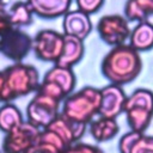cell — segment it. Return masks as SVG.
I'll return each mask as SVG.
<instances>
[{
    "instance_id": "obj_7",
    "label": "cell",
    "mask_w": 153,
    "mask_h": 153,
    "mask_svg": "<svg viewBox=\"0 0 153 153\" xmlns=\"http://www.w3.org/2000/svg\"><path fill=\"white\" fill-rule=\"evenodd\" d=\"M96 29L100 39L110 47L124 44L129 39L131 31L128 20L121 14H106L100 17Z\"/></svg>"
},
{
    "instance_id": "obj_15",
    "label": "cell",
    "mask_w": 153,
    "mask_h": 153,
    "mask_svg": "<svg viewBox=\"0 0 153 153\" xmlns=\"http://www.w3.org/2000/svg\"><path fill=\"white\" fill-rule=\"evenodd\" d=\"M84 53H85V45L82 39L73 36L63 35V47L60 57L55 62V65L72 68L82 59Z\"/></svg>"
},
{
    "instance_id": "obj_13",
    "label": "cell",
    "mask_w": 153,
    "mask_h": 153,
    "mask_svg": "<svg viewBox=\"0 0 153 153\" xmlns=\"http://www.w3.org/2000/svg\"><path fill=\"white\" fill-rule=\"evenodd\" d=\"M63 35L73 36L80 39H85L92 31V22L88 14L76 10L68 11L63 16L62 20Z\"/></svg>"
},
{
    "instance_id": "obj_20",
    "label": "cell",
    "mask_w": 153,
    "mask_h": 153,
    "mask_svg": "<svg viewBox=\"0 0 153 153\" xmlns=\"http://www.w3.org/2000/svg\"><path fill=\"white\" fill-rule=\"evenodd\" d=\"M24 122L22 111L12 103H4L0 106V130L5 134Z\"/></svg>"
},
{
    "instance_id": "obj_8",
    "label": "cell",
    "mask_w": 153,
    "mask_h": 153,
    "mask_svg": "<svg viewBox=\"0 0 153 153\" xmlns=\"http://www.w3.org/2000/svg\"><path fill=\"white\" fill-rule=\"evenodd\" d=\"M32 49V38L22 29L12 27L0 36V53L8 60L22 62Z\"/></svg>"
},
{
    "instance_id": "obj_11",
    "label": "cell",
    "mask_w": 153,
    "mask_h": 153,
    "mask_svg": "<svg viewBox=\"0 0 153 153\" xmlns=\"http://www.w3.org/2000/svg\"><path fill=\"white\" fill-rule=\"evenodd\" d=\"M127 94L122 86L109 84L100 88V106L98 116L108 118H117L123 110L126 104Z\"/></svg>"
},
{
    "instance_id": "obj_21",
    "label": "cell",
    "mask_w": 153,
    "mask_h": 153,
    "mask_svg": "<svg viewBox=\"0 0 153 153\" xmlns=\"http://www.w3.org/2000/svg\"><path fill=\"white\" fill-rule=\"evenodd\" d=\"M129 153H153V135H147L145 133L140 134Z\"/></svg>"
},
{
    "instance_id": "obj_26",
    "label": "cell",
    "mask_w": 153,
    "mask_h": 153,
    "mask_svg": "<svg viewBox=\"0 0 153 153\" xmlns=\"http://www.w3.org/2000/svg\"><path fill=\"white\" fill-rule=\"evenodd\" d=\"M11 29H12V25L10 23L7 8L5 6V2L0 0V36Z\"/></svg>"
},
{
    "instance_id": "obj_25",
    "label": "cell",
    "mask_w": 153,
    "mask_h": 153,
    "mask_svg": "<svg viewBox=\"0 0 153 153\" xmlns=\"http://www.w3.org/2000/svg\"><path fill=\"white\" fill-rule=\"evenodd\" d=\"M27 153H62V152L57 149L55 146L37 139L36 143L27 151Z\"/></svg>"
},
{
    "instance_id": "obj_10",
    "label": "cell",
    "mask_w": 153,
    "mask_h": 153,
    "mask_svg": "<svg viewBox=\"0 0 153 153\" xmlns=\"http://www.w3.org/2000/svg\"><path fill=\"white\" fill-rule=\"evenodd\" d=\"M63 47V33L43 29L32 38V49L38 60L44 62H56Z\"/></svg>"
},
{
    "instance_id": "obj_9",
    "label": "cell",
    "mask_w": 153,
    "mask_h": 153,
    "mask_svg": "<svg viewBox=\"0 0 153 153\" xmlns=\"http://www.w3.org/2000/svg\"><path fill=\"white\" fill-rule=\"evenodd\" d=\"M41 129L27 121L5 134L2 140L4 153H27V151L36 143Z\"/></svg>"
},
{
    "instance_id": "obj_2",
    "label": "cell",
    "mask_w": 153,
    "mask_h": 153,
    "mask_svg": "<svg viewBox=\"0 0 153 153\" xmlns=\"http://www.w3.org/2000/svg\"><path fill=\"white\" fill-rule=\"evenodd\" d=\"M39 73L32 65L16 62L1 71L0 102L12 100L36 92L39 86Z\"/></svg>"
},
{
    "instance_id": "obj_5",
    "label": "cell",
    "mask_w": 153,
    "mask_h": 153,
    "mask_svg": "<svg viewBox=\"0 0 153 153\" xmlns=\"http://www.w3.org/2000/svg\"><path fill=\"white\" fill-rule=\"evenodd\" d=\"M75 85L76 78L73 69L55 65L48 72H45L37 91L61 102L73 93Z\"/></svg>"
},
{
    "instance_id": "obj_16",
    "label": "cell",
    "mask_w": 153,
    "mask_h": 153,
    "mask_svg": "<svg viewBox=\"0 0 153 153\" xmlns=\"http://www.w3.org/2000/svg\"><path fill=\"white\" fill-rule=\"evenodd\" d=\"M129 45L139 53L153 49V23L149 20L137 23L130 31Z\"/></svg>"
},
{
    "instance_id": "obj_24",
    "label": "cell",
    "mask_w": 153,
    "mask_h": 153,
    "mask_svg": "<svg viewBox=\"0 0 153 153\" xmlns=\"http://www.w3.org/2000/svg\"><path fill=\"white\" fill-rule=\"evenodd\" d=\"M140 134L142 133H137L134 130H129L126 134H123L118 141V151L120 153H129L133 143L135 142V140L140 136Z\"/></svg>"
},
{
    "instance_id": "obj_4",
    "label": "cell",
    "mask_w": 153,
    "mask_h": 153,
    "mask_svg": "<svg viewBox=\"0 0 153 153\" xmlns=\"http://www.w3.org/2000/svg\"><path fill=\"white\" fill-rule=\"evenodd\" d=\"M123 112L130 130L145 133L153 120V91L143 87L133 91L127 96Z\"/></svg>"
},
{
    "instance_id": "obj_23",
    "label": "cell",
    "mask_w": 153,
    "mask_h": 153,
    "mask_svg": "<svg viewBox=\"0 0 153 153\" xmlns=\"http://www.w3.org/2000/svg\"><path fill=\"white\" fill-rule=\"evenodd\" d=\"M62 153H104V151L99 146H96V145L75 142L68 146Z\"/></svg>"
},
{
    "instance_id": "obj_28",
    "label": "cell",
    "mask_w": 153,
    "mask_h": 153,
    "mask_svg": "<svg viewBox=\"0 0 153 153\" xmlns=\"http://www.w3.org/2000/svg\"><path fill=\"white\" fill-rule=\"evenodd\" d=\"M0 153H4V152H2V151H1V149H0Z\"/></svg>"
},
{
    "instance_id": "obj_6",
    "label": "cell",
    "mask_w": 153,
    "mask_h": 153,
    "mask_svg": "<svg viewBox=\"0 0 153 153\" xmlns=\"http://www.w3.org/2000/svg\"><path fill=\"white\" fill-rule=\"evenodd\" d=\"M60 100L36 91L26 106V121L43 129L60 114Z\"/></svg>"
},
{
    "instance_id": "obj_17",
    "label": "cell",
    "mask_w": 153,
    "mask_h": 153,
    "mask_svg": "<svg viewBox=\"0 0 153 153\" xmlns=\"http://www.w3.org/2000/svg\"><path fill=\"white\" fill-rule=\"evenodd\" d=\"M88 131L97 142H106L112 140L120 131V126L116 118L99 116L88 123Z\"/></svg>"
},
{
    "instance_id": "obj_27",
    "label": "cell",
    "mask_w": 153,
    "mask_h": 153,
    "mask_svg": "<svg viewBox=\"0 0 153 153\" xmlns=\"http://www.w3.org/2000/svg\"><path fill=\"white\" fill-rule=\"evenodd\" d=\"M0 88H1V71H0Z\"/></svg>"
},
{
    "instance_id": "obj_14",
    "label": "cell",
    "mask_w": 153,
    "mask_h": 153,
    "mask_svg": "<svg viewBox=\"0 0 153 153\" xmlns=\"http://www.w3.org/2000/svg\"><path fill=\"white\" fill-rule=\"evenodd\" d=\"M33 14L42 19L63 17L71 7L72 0H26Z\"/></svg>"
},
{
    "instance_id": "obj_1",
    "label": "cell",
    "mask_w": 153,
    "mask_h": 153,
    "mask_svg": "<svg viewBox=\"0 0 153 153\" xmlns=\"http://www.w3.org/2000/svg\"><path fill=\"white\" fill-rule=\"evenodd\" d=\"M142 69L140 53L129 44L112 47L103 57L100 71L103 76L118 86L134 81Z\"/></svg>"
},
{
    "instance_id": "obj_18",
    "label": "cell",
    "mask_w": 153,
    "mask_h": 153,
    "mask_svg": "<svg viewBox=\"0 0 153 153\" xmlns=\"http://www.w3.org/2000/svg\"><path fill=\"white\" fill-rule=\"evenodd\" d=\"M153 14V0H127L124 17L128 22H145Z\"/></svg>"
},
{
    "instance_id": "obj_22",
    "label": "cell",
    "mask_w": 153,
    "mask_h": 153,
    "mask_svg": "<svg viewBox=\"0 0 153 153\" xmlns=\"http://www.w3.org/2000/svg\"><path fill=\"white\" fill-rule=\"evenodd\" d=\"M105 0H75L76 8L86 14L97 13L104 5Z\"/></svg>"
},
{
    "instance_id": "obj_19",
    "label": "cell",
    "mask_w": 153,
    "mask_h": 153,
    "mask_svg": "<svg viewBox=\"0 0 153 153\" xmlns=\"http://www.w3.org/2000/svg\"><path fill=\"white\" fill-rule=\"evenodd\" d=\"M7 13L12 27L16 29L27 26L33 20V12L26 1H16L7 10Z\"/></svg>"
},
{
    "instance_id": "obj_3",
    "label": "cell",
    "mask_w": 153,
    "mask_h": 153,
    "mask_svg": "<svg viewBox=\"0 0 153 153\" xmlns=\"http://www.w3.org/2000/svg\"><path fill=\"white\" fill-rule=\"evenodd\" d=\"M99 106L100 88L85 86L63 99L61 114L75 122L88 126L94 116L98 115Z\"/></svg>"
},
{
    "instance_id": "obj_12",
    "label": "cell",
    "mask_w": 153,
    "mask_h": 153,
    "mask_svg": "<svg viewBox=\"0 0 153 153\" xmlns=\"http://www.w3.org/2000/svg\"><path fill=\"white\" fill-rule=\"evenodd\" d=\"M86 127H87L86 124L75 122L60 112L54 118V121L50 124H48L45 128L54 131L61 139L65 146L68 147L75 142H79V140L84 136L86 131Z\"/></svg>"
}]
</instances>
